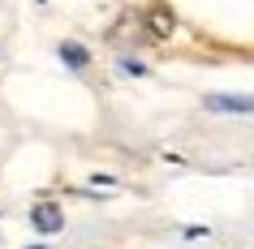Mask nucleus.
<instances>
[{
    "label": "nucleus",
    "mask_w": 254,
    "mask_h": 249,
    "mask_svg": "<svg viewBox=\"0 0 254 249\" xmlns=\"http://www.w3.org/2000/svg\"><path fill=\"white\" fill-rule=\"evenodd\" d=\"M30 219H35V228H39L43 236H52V232H61V206H52V202H39V206L30 210Z\"/></svg>",
    "instance_id": "f257e3e1"
},
{
    "label": "nucleus",
    "mask_w": 254,
    "mask_h": 249,
    "mask_svg": "<svg viewBox=\"0 0 254 249\" xmlns=\"http://www.w3.org/2000/svg\"><path fill=\"white\" fill-rule=\"evenodd\" d=\"M207 107L211 112H254V99H246V95H211Z\"/></svg>",
    "instance_id": "f03ea898"
},
{
    "label": "nucleus",
    "mask_w": 254,
    "mask_h": 249,
    "mask_svg": "<svg viewBox=\"0 0 254 249\" xmlns=\"http://www.w3.org/2000/svg\"><path fill=\"white\" fill-rule=\"evenodd\" d=\"M147 26H151V35L168 39V35H173V13H168V9H151V13H147Z\"/></svg>",
    "instance_id": "7ed1b4c3"
},
{
    "label": "nucleus",
    "mask_w": 254,
    "mask_h": 249,
    "mask_svg": "<svg viewBox=\"0 0 254 249\" xmlns=\"http://www.w3.org/2000/svg\"><path fill=\"white\" fill-rule=\"evenodd\" d=\"M61 60H65L69 69H86V60H91V56H86V48H82V43H61Z\"/></svg>",
    "instance_id": "20e7f679"
},
{
    "label": "nucleus",
    "mask_w": 254,
    "mask_h": 249,
    "mask_svg": "<svg viewBox=\"0 0 254 249\" xmlns=\"http://www.w3.org/2000/svg\"><path fill=\"white\" fill-rule=\"evenodd\" d=\"M125 73H134V78H142V73H147V65H138V60H125Z\"/></svg>",
    "instance_id": "39448f33"
}]
</instances>
